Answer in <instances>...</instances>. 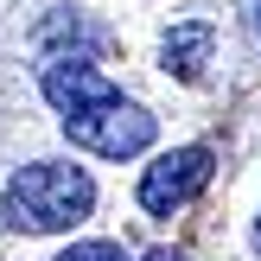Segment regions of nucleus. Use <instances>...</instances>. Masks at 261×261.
<instances>
[{"label":"nucleus","instance_id":"nucleus-1","mask_svg":"<svg viewBox=\"0 0 261 261\" xmlns=\"http://www.w3.org/2000/svg\"><path fill=\"white\" fill-rule=\"evenodd\" d=\"M7 229L19 236H51V229H76L89 211H96V178L83 166H64V160H32L7 178Z\"/></svg>","mask_w":261,"mask_h":261},{"label":"nucleus","instance_id":"nucleus-2","mask_svg":"<svg viewBox=\"0 0 261 261\" xmlns=\"http://www.w3.org/2000/svg\"><path fill=\"white\" fill-rule=\"evenodd\" d=\"M153 134H160V121L140 102H127L121 89L89 102V109H64V140L96 153V160H134V153L153 147Z\"/></svg>","mask_w":261,"mask_h":261},{"label":"nucleus","instance_id":"nucleus-3","mask_svg":"<svg viewBox=\"0 0 261 261\" xmlns=\"http://www.w3.org/2000/svg\"><path fill=\"white\" fill-rule=\"evenodd\" d=\"M211 172H217L211 147H172V153H160V160L140 172V204H147L153 217H172V211H185V204L211 185Z\"/></svg>","mask_w":261,"mask_h":261},{"label":"nucleus","instance_id":"nucleus-4","mask_svg":"<svg viewBox=\"0 0 261 261\" xmlns=\"http://www.w3.org/2000/svg\"><path fill=\"white\" fill-rule=\"evenodd\" d=\"M38 89H45V102H51L58 115H64V109H89V102L115 96V83L83 58V51H70V58H51V64H45V76H38Z\"/></svg>","mask_w":261,"mask_h":261},{"label":"nucleus","instance_id":"nucleus-5","mask_svg":"<svg viewBox=\"0 0 261 261\" xmlns=\"http://www.w3.org/2000/svg\"><path fill=\"white\" fill-rule=\"evenodd\" d=\"M211 51H217V25H211V19H185V25H172V32H166L160 64L178 76V83H198L204 64H211Z\"/></svg>","mask_w":261,"mask_h":261},{"label":"nucleus","instance_id":"nucleus-6","mask_svg":"<svg viewBox=\"0 0 261 261\" xmlns=\"http://www.w3.org/2000/svg\"><path fill=\"white\" fill-rule=\"evenodd\" d=\"M58 261H127V255L115 249V242H70Z\"/></svg>","mask_w":261,"mask_h":261},{"label":"nucleus","instance_id":"nucleus-7","mask_svg":"<svg viewBox=\"0 0 261 261\" xmlns=\"http://www.w3.org/2000/svg\"><path fill=\"white\" fill-rule=\"evenodd\" d=\"M147 261H185V255H178V249H153Z\"/></svg>","mask_w":261,"mask_h":261},{"label":"nucleus","instance_id":"nucleus-8","mask_svg":"<svg viewBox=\"0 0 261 261\" xmlns=\"http://www.w3.org/2000/svg\"><path fill=\"white\" fill-rule=\"evenodd\" d=\"M255 249H261V223H255Z\"/></svg>","mask_w":261,"mask_h":261},{"label":"nucleus","instance_id":"nucleus-9","mask_svg":"<svg viewBox=\"0 0 261 261\" xmlns=\"http://www.w3.org/2000/svg\"><path fill=\"white\" fill-rule=\"evenodd\" d=\"M255 25H261V0H255Z\"/></svg>","mask_w":261,"mask_h":261}]
</instances>
